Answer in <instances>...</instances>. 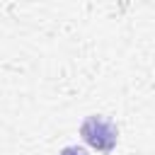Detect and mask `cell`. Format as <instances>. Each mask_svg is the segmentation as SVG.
<instances>
[{"mask_svg": "<svg viewBox=\"0 0 155 155\" xmlns=\"http://www.w3.org/2000/svg\"><path fill=\"white\" fill-rule=\"evenodd\" d=\"M80 136H82V140H85L90 148L99 150L102 155H109V153L116 148L119 128H116L114 121H109V119H104V116H99V114H92V116H87V119L80 124Z\"/></svg>", "mask_w": 155, "mask_h": 155, "instance_id": "1", "label": "cell"}, {"mask_svg": "<svg viewBox=\"0 0 155 155\" xmlns=\"http://www.w3.org/2000/svg\"><path fill=\"white\" fill-rule=\"evenodd\" d=\"M58 155H87V150H85L82 145H68V148H63Z\"/></svg>", "mask_w": 155, "mask_h": 155, "instance_id": "2", "label": "cell"}]
</instances>
